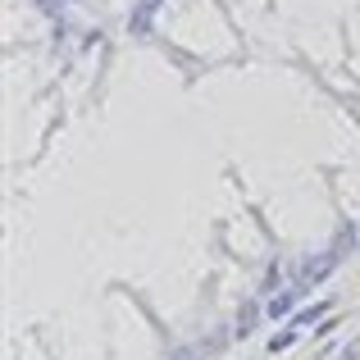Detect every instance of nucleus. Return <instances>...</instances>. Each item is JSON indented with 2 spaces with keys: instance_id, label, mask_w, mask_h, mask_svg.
I'll return each mask as SVG.
<instances>
[{
  "instance_id": "obj_3",
  "label": "nucleus",
  "mask_w": 360,
  "mask_h": 360,
  "mask_svg": "<svg viewBox=\"0 0 360 360\" xmlns=\"http://www.w3.org/2000/svg\"><path fill=\"white\" fill-rule=\"evenodd\" d=\"M150 9H155V5H150V0H141L137 14H132V32H137V37H146V27H150Z\"/></svg>"
},
{
  "instance_id": "obj_2",
  "label": "nucleus",
  "mask_w": 360,
  "mask_h": 360,
  "mask_svg": "<svg viewBox=\"0 0 360 360\" xmlns=\"http://www.w3.org/2000/svg\"><path fill=\"white\" fill-rule=\"evenodd\" d=\"M297 292H301V288H283L278 297L269 301V319H274V315H288V310H292V301H297Z\"/></svg>"
},
{
  "instance_id": "obj_1",
  "label": "nucleus",
  "mask_w": 360,
  "mask_h": 360,
  "mask_svg": "<svg viewBox=\"0 0 360 360\" xmlns=\"http://www.w3.org/2000/svg\"><path fill=\"white\" fill-rule=\"evenodd\" d=\"M338 264V251H324V255H315V260H301V269H297V288H315L319 278H328V269Z\"/></svg>"
},
{
  "instance_id": "obj_4",
  "label": "nucleus",
  "mask_w": 360,
  "mask_h": 360,
  "mask_svg": "<svg viewBox=\"0 0 360 360\" xmlns=\"http://www.w3.org/2000/svg\"><path fill=\"white\" fill-rule=\"evenodd\" d=\"M319 315H328V301H319V306H310V310H301V315H297V319H292V324H297V328H306V324H310V319H319Z\"/></svg>"
},
{
  "instance_id": "obj_6",
  "label": "nucleus",
  "mask_w": 360,
  "mask_h": 360,
  "mask_svg": "<svg viewBox=\"0 0 360 360\" xmlns=\"http://www.w3.org/2000/svg\"><path fill=\"white\" fill-rule=\"evenodd\" d=\"M347 360H360V342H356V347H352V352H347Z\"/></svg>"
},
{
  "instance_id": "obj_7",
  "label": "nucleus",
  "mask_w": 360,
  "mask_h": 360,
  "mask_svg": "<svg viewBox=\"0 0 360 360\" xmlns=\"http://www.w3.org/2000/svg\"><path fill=\"white\" fill-rule=\"evenodd\" d=\"M150 5H160V0H150Z\"/></svg>"
},
{
  "instance_id": "obj_5",
  "label": "nucleus",
  "mask_w": 360,
  "mask_h": 360,
  "mask_svg": "<svg viewBox=\"0 0 360 360\" xmlns=\"http://www.w3.org/2000/svg\"><path fill=\"white\" fill-rule=\"evenodd\" d=\"M255 315H260V306H242V324H238V333H251V328H255Z\"/></svg>"
}]
</instances>
